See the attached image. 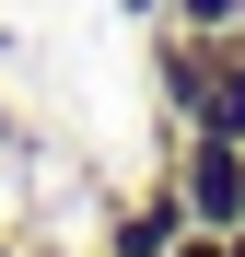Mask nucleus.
I'll return each mask as SVG.
<instances>
[{
	"label": "nucleus",
	"instance_id": "nucleus-1",
	"mask_svg": "<svg viewBox=\"0 0 245 257\" xmlns=\"http://www.w3.org/2000/svg\"><path fill=\"white\" fill-rule=\"evenodd\" d=\"M152 176L175 187V210H187L198 234H233V222H245V141H210V128H163Z\"/></svg>",
	"mask_w": 245,
	"mask_h": 257
},
{
	"label": "nucleus",
	"instance_id": "nucleus-2",
	"mask_svg": "<svg viewBox=\"0 0 245 257\" xmlns=\"http://www.w3.org/2000/svg\"><path fill=\"white\" fill-rule=\"evenodd\" d=\"M140 35H152V105H163V128H187V117H198V94H210L222 35H198V24H175V12H152Z\"/></svg>",
	"mask_w": 245,
	"mask_h": 257
},
{
	"label": "nucleus",
	"instance_id": "nucleus-3",
	"mask_svg": "<svg viewBox=\"0 0 245 257\" xmlns=\"http://www.w3.org/2000/svg\"><path fill=\"white\" fill-rule=\"evenodd\" d=\"M175 234H187V210H175V187H140V199H117L105 210V234H94V257H175Z\"/></svg>",
	"mask_w": 245,
	"mask_h": 257
},
{
	"label": "nucleus",
	"instance_id": "nucleus-4",
	"mask_svg": "<svg viewBox=\"0 0 245 257\" xmlns=\"http://www.w3.org/2000/svg\"><path fill=\"white\" fill-rule=\"evenodd\" d=\"M187 128H210V141H245V35H222V59H210V94H198Z\"/></svg>",
	"mask_w": 245,
	"mask_h": 257
},
{
	"label": "nucleus",
	"instance_id": "nucleus-5",
	"mask_svg": "<svg viewBox=\"0 0 245 257\" xmlns=\"http://www.w3.org/2000/svg\"><path fill=\"white\" fill-rule=\"evenodd\" d=\"M175 24H198V35H245V0H163Z\"/></svg>",
	"mask_w": 245,
	"mask_h": 257
},
{
	"label": "nucleus",
	"instance_id": "nucleus-6",
	"mask_svg": "<svg viewBox=\"0 0 245 257\" xmlns=\"http://www.w3.org/2000/svg\"><path fill=\"white\" fill-rule=\"evenodd\" d=\"M175 257H222V234H198V222H187V234H175Z\"/></svg>",
	"mask_w": 245,
	"mask_h": 257
},
{
	"label": "nucleus",
	"instance_id": "nucleus-7",
	"mask_svg": "<svg viewBox=\"0 0 245 257\" xmlns=\"http://www.w3.org/2000/svg\"><path fill=\"white\" fill-rule=\"evenodd\" d=\"M0 222H12V152H0Z\"/></svg>",
	"mask_w": 245,
	"mask_h": 257
},
{
	"label": "nucleus",
	"instance_id": "nucleus-8",
	"mask_svg": "<svg viewBox=\"0 0 245 257\" xmlns=\"http://www.w3.org/2000/svg\"><path fill=\"white\" fill-rule=\"evenodd\" d=\"M117 12H129V24H152V12H163V0H117Z\"/></svg>",
	"mask_w": 245,
	"mask_h": 257
},
{
	"label": "nucleus",
	"instance_id": "nucleus-9",
	"mask_svg": "<svg viewBox=\"0 0 245 257\" xmlns=\"http://www.w3.org/2000/svg\"><path fill=\"white\" fill-rule=\"evenodd\" d=\"M0 152H12V94H0Z\"/></svg>",
	"mask_w": 245,
	"mask_h": 257
},
{
	"label": "nucleus",
	"instance_id": "nucleus-10",
	"mask_svg": "<svg viewBox=\"0 0 245 257\" xmlns=\"http://www.w3.org/2000/svg\"><path fill=\"white\" fill-rule=\"evenodd\" d=\"M0 257H24V234H12V222H0Z\"/></svg>",
	"mask_w": 245,
	"mask_h": 257
},
{
	"label": "nucleus",
	"instance_id": "nucleus-11",
	"mask_svg": "<svg viewBox=\"0 0 245 257\" xmlns=\"http://www.w3.org/2000/svg\"><path fill=\"white\" fill-rule=\"evenodd\" d=\"M222 257H245V222H233V234H222Z\"/></svg>",
	"mask_w": 245,
	"mask_h": 257
}]
</instances>
